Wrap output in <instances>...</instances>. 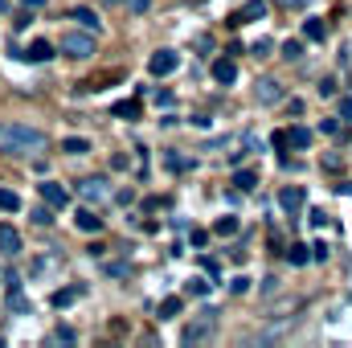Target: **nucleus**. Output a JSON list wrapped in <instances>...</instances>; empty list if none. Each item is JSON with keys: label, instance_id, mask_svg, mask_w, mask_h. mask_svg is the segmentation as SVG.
I'll list each match as a JSON object with an SVG mask.
<instances>
[{"label": "nucleus", "instance_id": "6ab92c4d", "mask_svg": "<svg viewBox=\"0 0 352 348\" xmlns=\"http://www.w3.org/2000/svg\"><path fill=\"white\" fill-rule=\"evenodd\" d=\"M176 316H180V295H168L160 303V320H176Z\"/></svg>", "mask_w": 352, "mask_h": 348}, {"label": "nucleus", "instance_id": "ddd939ff", "mask_svg": "<svg viewBox=\"0 0 352 348\" xmlns=\"http://www.w3.org/2000/svg\"><path fill=\"white\" fill-rule=\"evenodd\" d=\"M25 58H29V62H50V58H54V45L41 37V41H33V45L25 50Z\"/></svg>", "mask_w": 352, "mask_h": 348}, {"label": "nucleus", "instance_id": "412c9836", "mask_svg": "<svg viewBox=\"0 0 352 348\" xmlns=\"http://www.w3.org/2000/svg\"><path fill=\"white\" fill-rule=\"evenodd\" d=\"M62 152H70V156H87L90 144H87V140H78V135H70V140L62 144Z\"/></svg>", "mask_w": 352, "mask_h": 348}, {"label": "nucleus", "instance_id": "c85d7f7f", "mask_svg": "<svg viewBox=\"0 0 352 348\" xmlns=\"http://www.w3.org/2000/svg\"><path fill=\"white\" fill-rule=\"evenodd\" d=\"M33 221H37V226H50V221H54V217H50V205H41V209H33Z\"/></svg>", "mask_w": 352, "mask_h": 348}, {"label": "nucleus", "instance_id": "1a4fd4ad", "mask_svg": "<svg viewBox=\"0 0 352 348\" xmlns=\"http://www.w3.org/2000/svg\"><path fill=\"white\" fill-rule=\"evenodd\" d=\"M278 209H283L287 217H295V213L303 209V188H299V184H291V188H283V193H278Z\"/></svg>", "mask_w": 352, "mask_h": 348}, {"label": "nucleus", "instance_id": "7c9ffc66", "mask_svg": "<svg viewBox=\"0 0 352 348\" xmlns=\"http://www.w3.org/2000/svg\"><path fill=\"white\" fill-rule=\"evenodd\" d=\"M320 94L332 98V94H336V78H324V83H320Z\"/></svg>", "mask_w": 352, "mask_h": 348}, {"label": "nucleus", "instance_id": "f03ea898", "mask_svg": "<svg viewBox=\"0 0 352 348\" xmlns=\"http://www.w3.org/2000/svg\"><path fill=\"white\" fill-rule=\"evenodd\" d=\"M62 54L66 58H74V62H87V58H94V33H66L62 37Z\"/></svg>", "mask_w": 352, "mask_h": 348}, {"label": "nucleus", "instance_id": "4be33fe9", "mask_svg": "<svg viewBox=\"0 0 352 348\" xmlns=\"http://www.w3.org/2000/svg\"><path fill=\"white\" fill-rule=\"evenodd\" d=\"M287 259H291V266H303V262L311 259V254H307V246H303V242H291V250H287Z\"/></svg>", "mask_w": 352, "mask_h": 348}, {"label": "nucleus", "instance_id": "39448f33", "mask_svg": "<svg viewBox=\"0 0 352 348\" xmlns=\"http://www.w3.org/2000/svg\"><path fill=\"white\" fill-rule=\"evenodd\" d=\"M209 336H213V312H205V316H201V324H188L180 340H184V345H205Z\"/></svg>", "mask_w": 352, "mask_h": 348}, {"label": "nucleus", "instance_id": "4468645a", "mask_svg": "<svg viewBox=\"0 0 352 348\" xmlns=\"http://www.w3.org/2000/svg\"><path fill=\"white\" fill-rule=\"evenodd\" d=\"M213 234H217V238H234V234H238V217H230V213L217 217V221H213Z\"/></svg>", "mask_w": 352, "mask_h": 348}, {"label": "nucleus", "instance_id": "393cba45", "mask_svg": "<svg viewBox=\"0 0 352 348\" xmlns=\"http://www.w3.org/2000/svg\"><path fill=\"white\" fill-rule=\"evenodd\" d=\"M283 58H287V62H299V58H303V41H287V45H283Z\"/></svg>", "mask_w": 352, "mask_h": 348}, {"label": "nucleus", "instance_id": "2eb2a0df", "mask_svg": "<svg viewBox=\"0 0 352 348\" xmlns=\"http://www.w3.org/2000/svg\"><path fill=\"white\" fill-rule=\"evenodd\" d=\"M287 144H291V148H299V152H303V148H307V144H311V131H307V127H291V131H287Z\"/></svg>", "mask_w": 352, "mask_h": 348}, {"label": "nucleus", "instance_id": "c756f323", "mask_svg": "<svg viewBox=\"0 0 352 348\" xmlns=\"http://www.w3.org/2000/svg\"><path fill=\"white\" fill-rule=\"evenodd\" d=\"M324 168H328V173H340V168H344V160H340V156H324Z\"/></svg>", "mask_w": 352, "mask_h": 348}, {"label": "nucleus", "instance_id": "c9c22d12", "mask_svg": "<svg viewBox=\"0 0 352 348\" xmlns=\"http://www.w3.org/2000/svg\"><path fill=\"white\" fill-rule=\"evenodd\" d=\"M25 4H29V8H37V4H41V0H25Z\"/></svg>", "mask_w": 352, "mask_h": 348}, {"label": "nucleus", "instance_id": "f8f14e48", "mask_svg": "<svg viewBox=\"0 0 352 348\" xmlns=\"http://www.w3.org/2000/svg\"><path fill=\"white\" fill-rule=\"evenodd\" d=\"M74 226H78L82 234H98V230H102V217H98L94 209H78V217H74Z\"/></svg>", "mask_w": 352, "mask_h": 348}, {"label": "nucleus", "instance_id": "423d86ee", "mask_svg": "<svg viewBox=\"0 0 352 348\" xmlns=\"http://www.w3.org/2000/svg\"><path fill=\"white\" fill-rule=\"evenodd\" d=\"M254 98H258V107H274V102H283V83H278V78H258Z\"/></svg>", "mask_w": 352, "mask_h": 348}, {"label": "nucleus", "instance_id": "9b49d317", "mask_svg": "<svg viewBox=\"0 0 352 348\" xmlns=\"http://www.w3.org/2000/svg\"><path fill=\"white\" fill-rule=\"evenodd\" d=\"M0 254H21V234L12 230V226H0Z\"/></svg>", "mask_w": 352, "mask_h": 348}, {"label": "nucleus", "instance_id": "bb28decb", "mask_svg": "<svg viewBox=\"0 0 352 348\" xmlns=\"http://www.w3.org/2000/svg\"><path fill=\"white\" fill-rule=\"evenodd\" d=\"M123 4H127V12H131V17H144V12L152 8V0H123Z\"/></svg>", "mask_w": 352, "mask_h": 348}, {"label": "nucleus", "instance_id": "f704fd0d", "mask_svg": "<svg viewBox=\"0 0 352 348\" xmlns=\"http://www.w3.org/2000/svg\"><path fill=\"white\" fill-rule=\"evenodd\" d=\"M283 8H303V4H311V0H278Z\"/></svg>", "mask_w": 352, "mask_h": 348}, {"label": "nucleus", "instance_id": "20e7f679", "mask_svg": "<svg viewBox=\"0 0 352 348\" xmlns=\"http://www.w3.org/2000/svg\"><path fill=\"white\" fill-rule=\"evenodd\" d=\"M176 66H180V58H176L173 50H156V54L148 58V70H152L156 78H168V74H173Z\"/></svg>", "mask_w": 352, "mask_h": 348}, {"label": "nucleus", "instance_id": "a878e982", "mask_svg": "<svg viewBox=\"0 0 352 348\" xmlns=\"http://www.w3.org/2000/svg\"><path fill=\"white\" fill-rule=\"evenodd\" d=\"M205 291H209L205 279H188V283H184V295H205Z\"/></svg>", "mask_w": 352, "mask_h": 348}, {"label": "nucleus", "instance_id": "b1692460", "mask_svg": "<svg viewBox=\"0 0 352 348\" xmlns=\"http://www.w3.org/2000/svg\"><path fill=\"white\" fill-rule=\"evenodd\" d=\"M78 295H82L78 287H66V291H58V295H54V307H66V303H74Z\"/></svg>", "mask_w": 352, "mask_h": 348}, {"label": "nucleus", "instance_id": "f257e3e1", "mask_svg": "<svg viewBox=\"0 0 352 348\" xmlns=\"http://www.w3.org/2000/svg\"><path fill=\"white\" fill-rule=\"evenodd\" d=\"M45 148H50L45 131L25 127V123H4V119H0V152H8V156H41Z\"/></svg>", "mask_w": 352, "mask_h": 348}, {"label": "nucleus", "instance_id": "f3484780", "mask_svg": "<svg viewBox=\"0 0 352 348\" xmlns=\"http://www.w3.org/2000/svg\"><path fill=\"white\" fill-rule=\"evenodd\" d=\"M303 37H307V41H324V37H328V25H324V21H307V25H303Z\"/></svg>", "mask_w": 352, "mask_h": 348}, {"label": "nucleus", "instance_id": "0eeeda50", "mask_svg": "<svg viewBox=\"0 0 352 348\" xmlns=\"http://www.w3.org/2000/svg\"><path fill=\"white\" fill-rule=\"evenodd\" d=\"M37 193H41V201H45L50 209H66V205H70V193H66L62 184H54V180L37 184Z\"/></svg>", "mask_w": 352, "mask_h": 348}, {"label": "nucleus", "instance_id": "6e6552de", "mask_svg": "<svg viewBox=\"0 0 352 348\" xmlns=\"http://www.w3.org/2000/svg\"><path fill=\"white\" fill-rule=\"evenodd\" d=\"M263 17H266V0H246V4L230 17V25L238 29V25H246V21H263Z\"/></svg>", "mask_w": 352, "mask_h": 348}, {"label": "nucleus", "instance_id": "5701e85b", "mask_svg": "<svg viewBox=\"0 0 352 348\" xmlns=\"http://www.w3.org/2000/svg\"><path fill=\"white\" fill-rule=\"evenodd\" d=\"M115 115L119 119H140V102H115Z\"/></svg>", "mask_w": 352, "mask_h": 348}, {"label": "nucleus", "instance_id": "cd10ccee", "mask_svg": "<svg viewBox=\"0 0 352 348\" xmlns=\"http://www.w3.org/2000/svg\"><path fill=\"white\" fill-rule=\"evenodd\" d=\"M164 160H168V168H176V173H184V168H188V160H184V156H176V152H168Z\"/></svg>", "mask_w": 352, "mask_h": 348}, {"label": "nucleus", "instance_id": "7ed1b4c3", "mask_svg": "<svg viewBox=\"0 0 352 348\" xmlns=\"http://www.w3.org/2000/svg\"><path fill=\"white\" fill-rule=\"evenodd\" d=\"M78 197H82L87 205H102V201H111V184H107V176H87V180H78Z\"/></svg>", "mask_w": 352, "mask_h": 348}, {"label": "nucleus", "instance_id": "72a5a7b5", "mask_svg": "<svg viewBox=\"0 0 352 348\" xmlns=\"http://www.w3.org/2000/svg\"><path fill=\"white\" fill-rule=\"evenodd\" d=\"M340 115H344V119H352V98H340Z\"/></svg>", "mask_w": 352, "mask_h": 348}, {"label": "nucleus", "instance_id": "9d476101", "mask_svg": "<svg viewBox=\"0 0 352 348\" xmlns=\"http://www.w3.org/2000/svg\"><path fill=\"white\" fill-rule=\"evenodd\" d=\"M213 78H217L221 87L238 83V66H234V58H217V62H213Z\"/></svg>", "mask_w": 352, "mask_h": 348}, {"label": "nucleus", "instance_id": "473e14b6", "mask_svg": "<svg viewBox=\"0 0 352 348\" xmlns=\"http://www.w3.org/2000/svg\"><path fill=\"white\" fill-rule=\"evenodd\" d=\"M307 250H311V259H320V262L328 259V246H324V242H316V246H307Z\"/></svg>", "mask_w": 352, "mask_h": 348}, {"label": "nucleus", "instance_id": "2f4dec72", "mask_svg": "<svg viewBox=\"0 0 352 348\" xmlns=\"http://www.w3.org/2000/svg\"><path fill=\"white\" fill-rule=\"evenodd\" d=\"M320 131H324V135H336V131H340V123H336V119H324V123H320Z\"/></svg>", "mask_w": 352, "mask_h": 348}, {"label": "nucleus", "instance_id": "a211bd4d", "mask_svg": "<svg viewBox=\"0 0 352 348\" xmlns=\"http://www.w3.org/2000/svg\"><path fill=\"white\" fill-rule=\"evenodd\" d=\"M234 184H238L242 193H250V188L258 184V173H250V168H238V173H234Z\"/></svg>", "mask_w": 352, "mask_h": 348}, {"label": "nucleus", "instance_id": "dca6fc26", "mask_svg": "<svg viewBox=\"0 0 352 348\" xmlns=\"http://www.w3.org/2000/svg\"><path fill=\"white\" fill-rule=\"evenodd\" d=\"M70 17H74V21H78V25H82V29H90V33H98V17H94V12H90V8H74V12H70Z\"/></svg>", "mask_w": 352, "mask_h": 348}, {"label": "nucleus", "instance_id": "aec40b11", "mask_svg": "<svg viewBox=\"0 0 352 348\" xmlns=\"http://www.w3.org/2000/svg\"><path fill=\"white\" fill-rule=\"evenodd\" d=\"M0 209H4V213H16V209H21V197H16L12 188H0Z\"/></svg>", "mask_w": 352, "mask_h": 348}]
</instances>
